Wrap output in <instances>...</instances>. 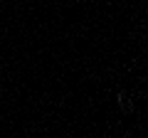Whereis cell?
Segmentation results:
<instances>
[{"label":"cell","instance_id":"6da1fadb","mask_svg":"<svg viewBox=\"0 0 148 138\" xmlns=\"http://www.w3.org/2000/svg\"><path fill=\"white\" fill-rule=\"evenodd\" d=\"M116 101H119V106H121L123 111H131L128 104H126V94H123V91H116Z\"/></svg>","mask_w":148,"mask_h":138}]
</instances>
